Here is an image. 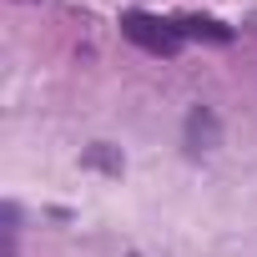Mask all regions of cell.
Segmentation results:
<instances>
[{"mask_svg": "<svg viewBox=\"0 0 257 257\" xmlns=\"http://www.w3.org/2000/svg\"><path fill=\"white\" fill-rule=\"evenodd\" d=\"M121 36L137 41V46L152 51V56H177V51H182L177 21H162V16H147V11H126V16H121Z\"/></svg>", "mask_w": 257, "mask_h": 257, "instance_id": "cell-1", "label": "cell"}, {"mask_svg": "<svg viewBox=\"0 0 257 257\" xmlns=\"http://www.w3.org/2000/svg\"><path fill=\"white\" fill-rule=\"evenodd\" d=\"M177 31H182V36H207V41H232V31L217 26V21H207V16H182Z\"/></svg>", "mask_w": 257, "mask_h": 257, "instance_id": "cell-2", "label": "cell"}]
</instances>
